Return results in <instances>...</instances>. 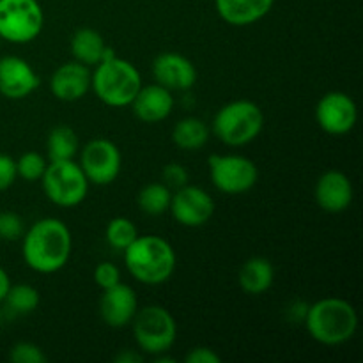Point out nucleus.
<instances>
[{"label": "nucleus", "instance_id": "obj_34", "mask_svg": "<svg viewBox=\"0 0 363 363\" xmlns=\"http://www.w3.org/2000/svg\"><path fill=\"white\" fill-rule=\"evenodd\" d=\"M113 360H116V363H140L142 354H138L137 351H133V350H124V351H121V353L117 354Z\"/></svg>", "mask_w": 363, "mask_h": 363}, {"label": "nucleus", "instance_id": "obj_21", "mask_svg": "<svg viewBox=\"0 0 363 363\" xmlns=\"http://www.w3.org/2000/svg\"><path fill=\"white\" fill-rule=\"evenodd\" d=\"M273 280H275V268L266 257H252L245 261L238 275L240 287L250 296H261L269 291Z\"/></svg>", "mask_w": 363, "mask_h": 363}, {"label": "nucleus", "instance_id": "obj_3", "mask_svg": "<svg viewBox=\"0 0 363 363\" xmlns=\"http://www.w3.org/2000/svg\"><path fill=\"white\" fill-rule=\"evenodd\" d=\"M130 275L144 286L165 284L176 272V252L160 236H140L123 252Z\"/></svg>", "mask_w": 363, "mask_h": 363}, {"label": "nucleus", "instance_id": "obj_33", "mask_svg": "<svg viewBox=\"0 0 363 363\" xmlns=\"http://www.w3.org/2000/svg\"><path fill=\"white\" fill-rule=\"evenodd\" d=\"M186 363H220L222 357L218 353H215V350L211 347H194L190 350V353L184 358Z\"/></svg>", "mask_w": 363, "mask_h": 363}, {"label": "nucleus", "instance_id": "obj_10", "mask_svg": "<svg viewBox=\"0 0 363 363\" xmlns=\"http://www.w3.org/2000/svg\"><path fill=\"white\" fill-rule=\"evenodd\" d=\"M80 169L89 184L106 186L119 177L123 169V156L119 147L108 138H92L80 151Z\"/></svg>", "mask_w": 363, "mask_h": 363}, {"label": "nucleus", "instance_id": "obj_12", "mask_svg": "<svg viewBox=\"0 0 363 363\" xmlns=\"http://www.w3.org/2000/svg\"><path fill=\"white\" fill-rule=\"evenodd\" d=\"M358 119V108L350 94L340 91L326 92L315 106V121L325 133L340 135L350 133Z\"/></svg>", "mask_w": 363, "mask_h": 363}, {"label": "nucleus", "instance_id": "obj_25", "mask_svg": "<svg viewBox=\"0 0 363 363\" xmlns=\"http://www.w3.org/2000/svg\"><path fill=\"white\" fill-rule=\"evenodd\" d=\"M39 301H41L39 291L34 286H30V284H16V286L11 284L9 291H7L6 298H4L7 311L18 315L34 312L39 307Z\"/></svg>", "mask_w": 363, "mask_h": 363}, {"label": "nucleus", "instance_id": "obj_27", "mask_svg": "<svg viewBox=\"0 0 363 363\" xmlns=\"http://www.w3.org/2000/svg\"><path fill=\"white\" fill-rule=\"evenodd\" d=\"M46 167H48V162L45 160V156L39 155V152H35V151L23 152V155L16 160L18 177L28 181V183L41 181Z\"/></svg>", "mask_w": 363, "mask_h": 363}, {"label": "nucleus", "instance_id": "obj_7", "mask_svg": "<svg viewBox=\"0 0 363 363\" xmlns=\"http://www.w3.org/2000/svg\"><path fill=\"white\" fill-rule=\"evenodd\" d=\"M46 199L60 208H74L87 197L89 181L74 160L50 162L41 177Z\"/></svg>", "mask_w": 363, "mask_h": 363}, {"label": "nucleus", "instance_id": "obj_13", "mask_svg": "<svg viewBox=\"0 0 363 363\" xmlns=\"http://www.w3.org/2000/svg\"><path fill=\"white\" fill-rule=\"evenodd\" d=\"M39 74L25 59L7 55L0 59V94L7 99H23L39 87Z\"/></svg>", "mask_w": 363, "mask_h": 363}, {"label": "nucleus", "instance_id": "obj_28", "mask_svg": "<svg viewBox=\"0 0 363 363\" xmlns=\"http://www.w3.org/2000/svg\"><path fill=\"white\" fill-rule=\"evenodd\" d=\"M9 360L14 363H46L48 357L45 351L34 342H18L14 344L9 353Z\"/></svg>", "mask_w": 363, "mask_h": 363}, {"label": "nucleus", "instance_id": "obj_18", "mask_svg": "<svg viewBox=\"0 0 363 363\" xmlns=\"http://www.w3.org/2000/svg\"><path fill=\"white\" fill-rule=\"evenodd\" d=\"M130 106L133 108L137 119H140L142 123H162L174 110L172 91H169V89L160 84L145 85V87L142 85Z\"/></svg>", "mask_w": 363, "mask_h": 363}, {"label": "nucleus", "instance_id": "obj_31", "mask_svg": "<svg viewBox=\"0 0 363 363\" xmlns=\"http://www.w3.org/2000/svg\"><path fill=\"white\" fill-rule=\"evenodd\" d=\"M188 179H190L188 170L183 165H179V163H169L163 169V183L169 188H176L177 190V188L188 184Z\"/></svg>", "mask_w": 363, "mask_h": 363}, {"label": "nucleus", "instance_id": "obj_26", "mask_svg": "<svg viewBox=\"0 0 363 363\" xmlns=\"http://www.w3.org/2000/svg\"><path fill=\"white\" fill-rule=\"evenodd\" d=\"M138 238V229L126 216H116L105 229V240L113 250L124 252Z\"/></svg>", "mask_w": 363, "mask_h": 363}, {"label": "nucleus", "instance_id": "obj_4", "mask_svg": "<svg viewBox=\"0 0 363 363\" xmlns=\"http://www.w3.org/2000/svg\"><path fill=\"white\" fill-rule=\"evenodd\" d=\"M142 87L140 71L126 59L112 55L94 66L91 89L98 99L112 108L130 106Z\"/></svg>", "mask_w": 363, "mask_h": 363}, {"label": "nucleus", "instance_id": "obj_22", "mask_svg": "<svg viewBox=\"0 0 363 363\" xmlns=\"http://www.w3.org/2000/svg\"><path fill=\"white\" fill-rule=\"evenodd\" d=\"M80 151V138L71 126L60 124L48 133L46 138V155L50 162H64L74 160Z\"/></svg>", "mask_w": 363, "mask_h": 363}, {"label": "nucleus", "instance_id": "obj_15", "mask_svg": "<svg viewBox=\"0 0 363 363\" xmlns=\"http://www.w3.org/2000/svg\"><path fill=\"white\" fill-rule=\"evenodd\" d=\"M138 311V298L133 287L119 282L105 289L99 300V315L110 328H123L131 325Z\"/></svg>", "mask_w": 363, "mask_h": 363}, {"label": "nucleus", "instance_id": "obj_20", "mask_svg": "<svg viewBox=\"0 0 363 363\" xmlns=\"http://www.w3.org/2000/svg\"><path fill=\"white\" fill-rule=\"evenodd\" d=\"M71 53H73L74 60L89 67L116 55V52L110 46H106L103 35L89 27L78 28L74 32L73 38H71Z\"/></svg>", "mask_w": 363, "mask_h": 363}, {"label": "nucleus", "instance_id": "obj_11", "mask_svg": "<svg viewBox=\"0 0 363 363\" xmlns=\"http://www.w3.org/2000/svg\"><path fill=\"white\" fill-rule=\"evenodd\" d=\"M169 211L179 225L197 229L211 220L215 213V201L204 188L184 184L172 191Z\"/></svg>", "mask_w": 363, "mask_h": 363}, {"label": "nucleus", "instance_id": "obj_6", "mask_svg": "<svg viewBox=\"0 0 363 363\" xmlns=\"http://www.w3.org/2000/svg\"><path fill=\"white\" fill-rule=\"evenodd\" d=\"M133 337L140 351L147 354H165L177 339V325L174 315L162 305L138 308L133 321Z\"/></svg>", "mask_w": 363, "mask_h": 363}, {"label": "nucleus", "instance_id": "obj_19", "mask_svg": "<svg viewBox=\"0 0 363 363\" xmlns=\"http://www.w3.org/2000/svg\"><path fill=\"white\" fill-rule=\"evenodd\" d=\"M275 0H215L218 16L233 27L257 23L272 11Z\"/></svg>", "mask_w": 363, "mask_h": 363}, {"label": "nucleus", "instance_id": "obj_35", "mask_svg": "<svg viewBox=\"0 0 363 363\" xmlns=\"http://www.w3.org/2000/svg\"><path fill=\"white\" fill-rule=\"evenodd\" d=\"M11 287V279L9 275H7V272L4 268H0V303L4 301V298H6L7 291H9Z\"/></svg>", "mask_w": 363, "mask_h": 363}, {"label": "nucleus", "instance_id": "obj_17", "mask_svg": "<svg viewBox=\"0 0 363 363\" xmlns=\"http://www.w3.org/2000/svg\"><path fill=\"white\" fill-rule=\"evenodd\" d=\"M91 69L78 60L62 64L50 78V91L60 101H78L91 91Z\"/></svg>", "mask_w": 363, "mask_h": 363}, {"label": "nucleus", "instance_id": "obj_5", "mask_svg": "<svg viewBox=\"0 0 363 363\" xmlns=\"http://www.w3.org/2000/svg\"><path fill=\"white\" fill-rule=\"evenodd\" d=\"M264 128V113L257 103L250 99H236L216 112L213 119V133L229 147H241L261 135Z\"/></svg>", "mask_w": 363, "mask_h": 363}, {"label": "nucleus", "instance_id": "obj_30", "mask_svg": "<svg viewBox=\"0 0 363 363\" xmlns=\"http://www.w3.org/2000/svg\"><path fill=\"white\" fill-rule=\"evenodd\" d=\"M94 282L101 291L110 289L121 282V269L113 262H99L94 268Z\"/></svg>", "mask_w": 363, "mask_h": 363}, {"label": "nucleus", "instance_id": "obj_2", "mask_svg": "<svg viewBox=\"0 0 363 363\" xmlns=\"http://www.w3.org/2000/svg\"><path fill=\"white\" fill-rule=\"evenodd\" d=\"M303 321L308 335L323 346L346 344L358 328L357 311L342 298H323L308 305Z\"/></svg>", "mask_w": 363, "mask_h": 363}, {"label": "nucleus", "instance_id": "obj_36", "mask_svg": "<svg viewBox=\"0 0 363 363\" xmlns=\"http://www.w3.org/2000/svg\"><path fill=\"white\" fill-rule=\"evenodd\" d=\"M0 325H2V314H0Z\"/></svg>", "mask_w": 363, "mask_h": 363}, {"label": "nucleus", "instance_id": "obj_9", "mask_svg": "<svg viewBox=\"0 0 363 363\" xmlns=\"http://www.w3.org/2000/svg\"><path fill=\"white\" fill-rule=\"evenodd\" d=\"M209 176L215 188L227 195H241L257 184L259 170L250 158L241 155H211Z\"/></svg>", "mask_w": 363, "mask_h": 363}, {"label": "nucleus", "instance_id": "obj_16", "mask_svg": "<svg viewBox=\"0 0 363 363\" xmlns=\"http://www.w3.org/2000/svg\"><path fill=\"white\" fill-rule=\"evenodd\" d=\"M314 197L323 211L339 215L353 204V183L340 170H328L315 183Z\"/></svg>", "mask_w": 363, "mask_h": 363}, {"label": "nucleus", "instance_id": "obj_8", "mask_svg": "<svg viewBox=\"0 0 363 363\" xmlns=\"http://www.w3.org/2000/svg\"><path fill=\"white\" fill-rule=\"evenodd\" d=\"M45 14L38 0H0V39L27 45L43 30Z\"/></svg>", "mask_w": 363, "mask_h": 363}, {"label": "nucleus", "instance_id": "obj_24", "mask_svg": "<svg viewBox=\"0 0 363 363\" xmlns=\"http://www.w3.org/2000/svg\"><path fill=\"white\" fill-rule=\"evenodd\" d=\"M172 190L165 183H149L138 191V208L149 216H160L169 211Z\"/></svg>", "mask_w": 363, "mask_h": 363}, {"label": "nucleus", "instance_id": "obj_32", "mask_svg": "<svg viewBox=\"0 0 363 363\" xmlns=\"http://www.w3.org/2000/svg\"><path fill=\"white\" fill-rule=\"evenodd\" d=\"M16 177H18L16 160L11 158L9 155L0 152V191L13 186Z\"/></svg>", "mask_w": 363, "mask_h": 363}, {"label": "nucleus", "instance_id": "obj_1", "mask_svg": "<svg viewBox=\"0 0 363 363\" xmlns=\"http://www.w3.org/2000/svg\"><path fill=\"white\" fill-rule=\"evenodd\" d=\"M21 254L32 272L52 275L67 264L73 250L71 230L62 220L43 218L25 230Z\"/></svg>", "mask_w": 363, "mask_h": 363}, {"label": "nucleus", "instance_id": "obj_23", "mask_svg": "<svg viewBox=\"0 0 363 363\" xmlns=\"http://www.w3.org/2000/svg\"><path fill=\"white\" fill-rule=\"evenodd\" d=\"M209 140V128L199 117L181 119L172 130V142L183 151H199Z\"/></svg>", "mask_w": 363, "mask_h": 363}, {"label": "nucleus", "instance_id": "obj_29", "mask_svg": "<svg viewBox=\"0 0 363 363\" xmlns=\"http://www.w3.org/2000/svg\"><path fill=\"white\" fill-rule=\"evenodd\" d=\"M25 233L23 218L14 211H0V240L18 241Z\"/></svg>", "mask_w": 363, "mask_h": 363}, {"label": "nucleus", "instance_id": "obj_14", "mask_svg": "<svg viewBox=\"0 0 363 363\" xmlns=\"http://www.w3.org/2000/svg\"><path fill=\"white\" fill-rule=\"evenodd\" d=\"M156 84L169 91H188L197 82V67L188 57L177 52H163L152 62Z\"/></svg>", "mask_w": 363, "mask_h": 363}]
</instances>
